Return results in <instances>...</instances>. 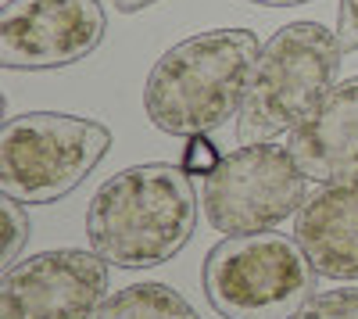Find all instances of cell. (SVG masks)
I'll list each match as a JSON object with an SVG mask.
<instances>
[{"mask_svg":"<svg viewBox=\"0 0 358 319\" xmlns=\"http://www.w3.org/2000/svg\"><path fill=\"white\" fill-rule=\"evenodd\" d=\"M197 226V190L183 165L143 162L115 172L86 208V237L108 266L155 269L183 251Z\"/></svg>","mask_w":358,"mask_h":319,"instance_id":"cell-1","label":"cell"},{"mask_svg":"<svg viewBox=\"0 0 358 319\" xmlns=\"http://www.w3.org/2000/svg\"><path fill=\"white\" fill-rule=\"evenodd\" d=\"M251 29H208L172 43L143 83V111L169 136H208L241 115L258 69Z\"/></svg>","mask_w":358,"mask_h":319,"instance_id":"cell-2","label":"cell"},{"mask_svg":"<svg viewBox=\"0 0 358 319\" xmlns=\"http://www.w3.org/2000/svg\"><path fill=\"white\" fill-rule=\"evenodd\" d=\"M337 29L290 22L262 43L248 101L236 115V143H273L294 133L337 86Z\"/></svg>","mask_w":358,"mask_h":319,"instance_id":"cell-3","label":"cell"},{"mask_svg":"<svg viewBox=\"0 0 358 319\" xmlns=\"http://www.w3.org/2000/svg\"><path fill=\"white\" fill-rule=\"evenodd\" d=\"M315 280L297 237L276 229L222 237L201 269L204 295L222 319H294L315 298Z\"/></svg>","mask_w":358,"mask_h":319,"instance_id":"cell-4","label":"cell"},{"mask_svg":"<svg viewBox=\"0 0 358 319\" xmlns=\"http://www.w3.org/2000/svg\"><path fill=\"white\" fill-rule=\"evenodd\" d=\"M111 148V129L65 111H25L0 126V190L18 205L69 197Z\"/></svg>","mask_w":358,"mask_h":319,"instance_id":"cell-5","label":"cell"},{"mask_svg":"<svg viewBox=\"0 0 358 319\" xmlns=\"http://www.w3.org/2000/svg\"><path fill=\"white\" fill-rule=\"evenodd\" d=\"M308 197V176L280 143H241L204 176L201 205L219 234H262L297 215Z\"/></svg>","mask_w":358,"mask_h":319,"instance_id":"cell-6","label":"cell"},{"mask_svg":"<svg viewBox=\"0 0 358 319\" xmlns=\"http://www.w3.org/2000/svg\"><path fill=\"white\" fill-rule=\"evenodd\" d=\"M108 291L111 273L94 248L40 251L0 276V319H94Z\"/></svg>","mask_w":358,"mask_h":319,"instance_id":"cell-7","label":"cell"},{"mask_svg":"<svg viewBox=\"0 0 358 319\" xmlns=\"http://www.w3.org/2000/svg\"><path fill=\"white\" fill-rule=\"evenodd\" d=\"M108 33L101 0H8L0 11V65L43 72L86 62Z\"/></svg>","mask_w":358,"mask_h":319,"instance_id":"cell-8","label":"cell"},{"mask_svg":"<svg viewBox=\"0 0 358 319\" xmlns=\"http://www.w3.org/2000/svg\"><path fill=\"white\" fill-rule=\"evenodd\" d=\"M287 148L315 187L358 180V76L326 94V101L290 133Z\"/></svg>","mask_w":358,"mask_h":319,"instance_id":"cell-9","label":"cell"},{"mask_svg":"<svg viewBox=\"0 0 358 319\" xmlns=\"http://www.w3.org/2000/svg\"><path fill=\"white\" fill-rule=\"evenodd\" d=\"M294 237L326 280H358V180L319 187L294 215Z\"/></svg>","mask_w":358,"mask_h":319,"instance_id":"cell-10","label":"cell"},{"mask_svg":"<svg viewBox=\"0 0 358 319\" xmlns=\"http://www.w3.org/2000/svg\"><path fill=\"white\" fill-rule=\"evenodd\" d=\"M94 319H201L197 309L169 283L143 280L115 291Z\"/></svg>","mask_w":358,"mask_h":319,"instance_id":"cell-11","label":"cell"},{"mask_svg":"<svg viewBox=\"0 0 358 319\" xmlns=\"http://www.w3.org/2000/svg\"><path fill=\"white\" fill-rule=\"evenodd\" d=\"M294 319H358V287H337V291L315 295Z\"/></svg>","mask_w":358,"mask_h":319,"instance_id":"cell-12","label":"cell"},{"mask_svg":"<svg viewBox=\"0 0 358 319\" xmlns=\"http://www.w3.org/2000/svg\"><path fill=\"white\" fill-rule=\"evenodd\" d=\"M0 215H4V229H8V237H4V269L8 266H15L18 262V255H22V248H25V241H29V215L22 212V205L15 197H4L0 201Z\"/></svg>","mask_w":358,"mask_h":319,"instance_id":"cell-13","label":"cell"},{"mask_svg":"<svg viewBox=\"0 0 358 319\" xmlns=\"http://www.w3.org/2000/svg\"><path fill=\"white\" fill-rule=\"evenodd\" d=\"M219 151H215V143L208 140V136H190L187 143V155H183V169L190 172V176H208L215 165H219Z\"/></svg>","mask_w":358,"mask_h":319,"instance_id":"cell-14","label":"cell"},{"mask_svg":"<svg viewBox=\"0 0 358 319\" xmlns=\"http://www.w3.org/2000/svg\"><path fill=\"white\" fill-rule=\"evenodd\" d=\"M337 40H341L344 54L358 50V0H341V8H337Z\"/></svg>","mask_w":358,"mask_h":319,"instance_id":"cell-15","label":"cell"},{"mask_svg":"<svg viewBox=\"0 0 358 319\" xmlns=\"http://www.w3.org/2000/svg\"><path fill=\"white\" fill-rule=\"evenodd\" d=\"M111 4H115V11H122V15H136V11H143V8L158 4V0H111Z\"/></svg>","mask_w":358,"mask_h":319,"instance_id":"cell-16","label":"cell"},{"mask_svg":"<svg viewBox=\"0 0 358 319\" xmlns=\"http://www.w3.org/2000/svg\"><path fill=\"white\" fill-rule=\"evenodd\" d=\"M248 4H262V8H301L312 0H248Z\"/></svg>","mask_w":358,"mask_h":319,"instance_id":"cell-17","label":"cell"}]
</instances>
